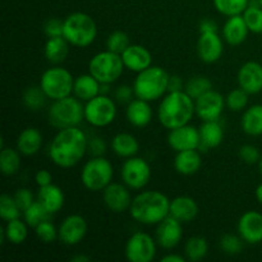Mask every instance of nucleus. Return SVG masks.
<instances>
[{
  "instance_id": "f257e3e1",
  "label": "nucleus",
  "mask_w": 262,
  "mask_h": 262,
  "mask_svg": "<svg viewBox=\"0 0 262 262\" xmlns=\"http://www.w3.org/2000/svg\"><path fill=\"white\" fill-rule=\"evenodd\" d=\"M86 133L79 127L59 129L49 146L50 160L61 169H69L81 163L87 154Z\"/></svg>"
},
{
  "instance_id": "f03ea898",
  "label": "nucleus",
  "mask_w": 262,
  "mask_h": 262,
  "mask_svg": "<svg viewBox=\"0 0 262 262\" xmlns=\"http://www.w3.org/2000/svg\"><path fill=\"white\" fill-rule=\"evenodd\" d=\"M194 114V100L186 91L168 92L158 109L159 122L169 130L189 124Z\"/></svg>"
},
{
  "instance_id": "7ed1b4c3",
  "label": "nucleus",
  "mask_w": 262,
  "mask_h": 262,
  "mask_svg": "<svg viewBox=\"0 0 262 262\" xmlns=\"http://www.w3.org/2000/svg\"><path fill=\"white\" fill-rule=\"evenodd\" d=\"M170 200L160 191H142L133 197L129 214L143 225H158L169 216Z\"/></svg>"
},
{
  "instance_id": "20e7f679",
  "label": "nucleus",
  "mask_w": 262,
  "mask_h": 262,
  "mask_svg": "<svg viewBox=\"0 0 262 262\" xmlns=\"http://www.w3.org/2000/svg\"><path fill=\"white\" fill-rule=\"evenodd\" d=\"M170 74L159 66H151L137 73L133 90L135 96L145 101H156L168 94V81Z\"/></svg>"
},
{
  "instance_id": "39448f33",
  "label": "nucleus",
  "mask_w": 262,
  "mask_h": 262,
  "mask_svg": "<svg viewBox=\"0 0 262 262\" xmlns=\"http://www.w3.org/2000/svg\"><path fill=\"white\" fill-rule=\"evenodd\" d=\"M63 36L71 45L87 48L97 37V26L94 18L83 12H74L64 19Z\"/></svg>"
},
{
  "instance_id": "423d86ee",
  "label": "nucleus",
  "mask_w": 262,
  "mask_h": 262,
  "mask_svg": "<svg viewBox=\"0 0 262 262\" xmlns=\"http://www.w3.org/2000/svg\"><path fill=\"white\" fill-rule=\"evenodd\" d=\"M76 96L54 100L48 110L49 123L56 129L78 127L84 120V105Z\"/></svg>"
},
{
  "instance_id": "0eeeda50",
  "label": "nucleus",
  "mask_w": 262,
  "mask_h": 262,
  "mask_svg": "<svg viewBox=\"0 0 262 262\" xmlns=\"http://www.w3.org/2000/svg\"><path fill=\"white\" fill-rule=\"evenodd\" d=\"M124 69L122 55L107 49L95 54L89 61V73H91L100 83H114L122 77Z\"/></svg>"
},
{
  "instance_id": "6e6552de",
  "label": "nucleus",
  "mask_w": 262,
  "mask_h": 262,
  "mask_svg": "<svg viewBox=\"0 0 262 262\" xmlns=\"http://www.w3.org/2000/svg\"><path fill=\"white\" fill-rule=\"evenodd\" d=\"M114 168L104 156H95L86 161L81 170V182L91 192L104 191L113 182Z\"/></svg>"
},
{
  "instance_id": "1a4fd4ad",
  "label": "nucleus",
  "mask_w": 262,
  "mask_h": 262,
  "mask_svg": "<svg viewBox=\"0 0 262 262\" xmlns=\"http://www.w3.org/2000/svg\"><path fill=\"white\" fill-rule=\"evenodd\" d=\"M40 86L48 99L59 100L73 95L74 77L71 72L63 67H51L46 69L40 78Z\"/></svg>"
},
{
  "instance_id": "9d476101",
  "label": "nucleus",
  "mask_w": 262,
  "mask_h": 262,
  "mask_svg": "<svg viewBox=\"0 0 262 262\" xmlns=\"http://www.w3.org/2000/svg\"><path fill=\"white\" fill-rule=\"evenodd\" d=\"M117 101L109 95H97L84 104V120L96 128L107 127L117 118Z\"/></svg>"
},
{
  "instance_id": "9b49d317",
  "label": "nucleus",
  "mask_w": 262,
  "mask_h": 262,
  "mask_svg": "<svg viewBox=\"0 0 262 262\" xmlns=\"http://www.w3.org/2000/svg\"><path fill=\"white\" fill-rule=\"evenodd\" d=\"M151 166L145 159L132 156L125 159L120 169V177L122 181L128 188L133 191L143 189L148 184L151 179Z\"/></svg>"
},
{
  "instance_id": "f8f14e48",
  "label": "nucleus",
  "mask_w": 262,
  "mask_h": 262,
  "mask_svg": "<svg viewBox=\"0 0 262 262\" xmlns=\"http://www.w3.org/2000/svg\"><path fill=\"white\" fill-rule=\"evenodd\" d=\"M158 242L150 234L136 232L125 243L124 255L129 262H151L155 258Z\"/></svg>"
},
{
  "instance_id": "ddd939ff",
  "label": "nucleus",
  "mask_w": 262,
  "mask_h": 262,
  "mask_svg": "<svg viewBox=\"0 0 262 262\" xmlns=\"http://www.w3.org/2000/svg\"><path fill=\"white\" fill-rule=\"evenodd\" d=\"M225 99L220 92L214 89L207 91L199 99L194 100V109L196 115L202 122H211L219 120L225 107Z\"/></svg>"
},
{
  "instance_id": "4468645a",
  "label": "nucleus",
  "mask_w": 262,
  "mask_h": 262,
  "mask_svg": "<svg viewBox=\"0 0 262 262\" xmlns=\"http://www.w3.org/2000/svg\"><path fill=\"white\" fill-rule=\"evenodd\" d=\"M87 230L89 225L82 215H68L64 217L58 228L59 241L66 246H77L84 239Z\"/></svg>"
},
{
  "instance_id": "2eb2a0df",
  "label": "nucleus",
  "mask_w": 262,
  "mask_h": 262,
  "mask_svg": "<svg viewBox=\"0 0 262 262\" xmlns=\"http://www.w3.org/2000/svg\"><path fill=\"white\" fill-rule=\"evenodd\" d=\"M102 201H104L106 209L114 214L129 211V207L133 201L130 188H128L124 183L112 182L102 191Z\"/></svg>"
},
{
  "instance_id": "dca6fc26",
  "label": "nucleus",
  "mask_w": 262,
  "mask_h": 262,
  "mask_svg": "<svg viewBox=\"0 0 262 262\" xmlns=\"http://www.w3.org/2000/svg\"><path fill=\"white\" fill-rule=\"evenodd\" d=\"M183 238V223L173 216H166L163 222L158 224L155 233V239L158 246L164 250H173Z\"/></svg>"
},
{
  "instance_id": "f3484780",
  "label": "nucleus",
  "mask_w": 262,
  "mask_h": 262,
  "mask_svg": "<svg viewBox=\"0 0 262 262\" xmlns=\"http://www.w3.org/2000/svg\"><path fill=\"white\" fill-rule=\"evenodd\" d=\"M168 145L176 152L184 150H199L200 129L193 125H182L169 130Z\"/></svg>"
},
{
  "instance_id": "a211bd4d",
  "label": "nucleus",
  "mask_w": 262,
  "mask_h": 262,
  "mask_svg": "<svg viewBox=\"0 0 262 262\" xmlns=\"http://www.w3.org/2000/svg\"><path fill=\"white\" fill-rule=\"evenodd\" d=\"M238 234L247 245L262 242V214L258 211H246L238 220Z\"/></svg>"
},
{
  "instance_id": "6ab92c4d",
  "label": "nucleus",
  "mask_w": 262,
  "mask_h": 262,
  "mask_svg": "<svg viewBox=\"0 0 262 262\" xmlns=\"http://www.w3.org/2000/svg\"><path fill=\"white\" fill-rule=\"evenodd\" d=\"M224 43L223 37L217 35V32L200 33L197 40V55L200 60L206 64L216 63L223 55Z\"/></svg>"
},
{
  "instance_id": "aec40b11",
  "label": "nucleus",
  "mask_w": 262,
  "mask_h": 262,
  "mask_svg": "<svg viewBox=\"0 0 262 262\" xmlns=\"http://www.w3.org/2000/svg\"><path fill=\"white\" fill-rule=\"evenodd\" d=\"M238 84L247 94L256 95L262 91V64L247 61L238 71Z\"/></svg>"
},
{
  "instance_id": "412c9836",
  "label": "nucleus",
  "mask_w": 262,
  "mask_h": 262,
  "mask_svg": "<svg viewBox=\"0 0 262 262\" xmlns=\"http://www.w3.org/2000/svg\"><path fill=\"white\" fill-rule=\"evenodd\" d=\"M120 55L125 68L135 73H140L152 66V55L150 50L138 43H130Z\"/></svg>"
},
{
  "instance_id": "4be33fe9",
  "label": "nucleus",
  "mask_w": 262,
  "mask_h": 262,
  "mask_svg": "<svg viewBox=\"0 0 262 262\" xmlns=\"http://www.w3.org/2000/svg\"><path fill=\"white\" fill-rule=\"evenodd\" d=\"M248 32L250 30H248L242 14L228 17L222 30L223 40H225V42L232 46H238L245 42L247 40Z\"/></svg>"
},
{
  "instance_id": "5701e85b",
  "label": "nucleus",
  "mask_w": 262,
  "mask_h": 262,
  "mask_svg": "<svg viewBox=\"0 0 262 262\" xmlns=\"http://www.w3.org/2000/svg\"><path fill=\"white\" fill-rule=\"evenodd\" d=\"M125 117H127V120L133 125V127L145 128L147 127L151 123V120H152V107H151L150 102L148 101L135 97V99L127 105Z\"/></svg>"
},
{
  "instance_id": "b1692460",
  "label": "nucleus",
  "mask_w": 262,
  "mask_h": 262,
  "mask_svg": "<svg viewBox=\"0 0 262 262\" xmlns=\"http://www.w3.org/2000/svg\"><path fill=\"white\" fill-rule=\"evenodd\" d=\"M199 205H197L196 200L192 199L189 196H178L176 199L170 200V210H169V215L176 217L181 223L186 224V223L193 222L199 215Z\"/></svg>"
},
{
  "instance_id": "393cba45",
  "label": "nucleus",
  "mask_w": 262,
  "mask_h": 262,
  "mask_svg": "<svg viewBox=\"0 0 262 262\" xmlns=\"http://www.w3.org/2000/svg\"><path fill=\"white\" fill-rule=\"evenodd\" d=\"M200 129V147L201 151H209L219 147L224 140V129L219 120L204 122Z\"/></svg>"
},
{
  "instance_id": "a878e982",
  "label": "nucleus",
  "mask_w": 262,
  "mask_h": 262,
  "mask_svg": "<svg viewBox=\"0 0 262 262\" xmlns=\"http://www.w3.org/2000/svg\"><path fill=\"white\" fill-rule=\"evenodd\" d=\"M42 142L43 138L40 130L35 127H28L18 135L15 148L23 156H33L41 150Z\"/></svg>"
},
{
  "instance_id": "bb28decb",
  "label": "nucleus",
  "mask_w": 262,
  "mask_h": 262,
  "mask_svg": "<svg viewBox=\"0 0 262 262\" xmlns=\"http://www.w3.org/2000/svg\"><path fill=\"white\" fill-rule=\"evenodd\" d=\"M37 201L50 212L51 215L60 211L66 202V196L60 187L55 184H49L45 187H38Z\"/></svg>"
},
{
  "instance_id": "cd10ccee",
  "label": "nucleus",
  "mask_w": 262,
  "mask_h": 262,
  "mask_svg": "<svg viewBox=\"0 0 262 262\" xmlns=\"http://www.w3.org/2000/svg\"><path fill=\"white\" fill-rule=\"evenodd\" d=\"M202 159L199 150H184L177 152L174 158V169L181 176H193L200 170Z\"/></svg>"
},
{
  "instance_id": "c85d7f7f",
  "label": "nucleus",
  "mask_w": 262,
  "mask_h": 262,
  "mask_svg": "<svg viewBox=\"0 0 262 262\" xmlns=\"http://www.w3.org/2000/svg\"><path fill=\"white\" fill-rule=\"evenodd\" d=\"M100 87L101 83L91 73L81 74L74 78L73 95L81 101L87 102L100 95Z\"/></svg>"
},
{
  "instance_id": "c756f323",
  "label": "nucleus",
  "mask_w": 262,
  "mask_h": 262,
  "mask_svg": "<svg viewBox=\"0 0 262 262\" xmlns=\"http://www.w3.org/2000/svg\"><path fill=\"white\" fill-rule=\"evenodd\" d=\"M110 146H112L113 152L122 159L137 156L138 151H140V142L137 138L127 132L117 133L113 137Z\"/></svg>"
},
{
  "instance_id": "7c9ffc66",
  "label": "nucleus",
  "mask_w": 262,
  "mask_h": 262,
  "mask_svg": "<svg viewBox=\"0 0 262 262\" xmlns=\"http://www.w3.org/2000/svg\"><path fill=\"white\" fill-rule=\"evenodd\" d=\"M69 45L71 43L64 38V36L49 37L45 42V48H43L46 60L55 66L63 63L69 54Z\"/></svg>"
},
{
  "instance_id": "2f4dec72",
  "label": "nucleus",
  "mask_w": 262,
  "mask_h": 262,
  "mask_svg": "<svg viewBox=\"0 0 262 262\" xmlns=\"http://www.w3.org/2000/svg\"><path fill=\"white\" fill-rule=\"evenodd\" d=\"M242 130L248 136H262V105L256 104L245 110L241 119Z\"/></svg>"
},
{
  "instance_id": "473e14b6",
  "label": "nucleus",
  "mask_w": 262,
  "mask_h": 262,
  "mask_svg": "<svg viewBox=\"0 0 262 262\" xmlns=\"http://www.w3.org/2000/svg\"><path fill=\"white\" fill-rule=\"evenodd\" d=\"M27 237L28 224L25 220H20V217L7 222L5 227L2 228V243L8 241L10 245L19 246L25 243Z\"/></svg>"
},
{
  "instance_id": "72a5a7b5",
  "label": "nucleus",
  "mask_w": 262,
  "mask_h": 262,
  "mask_svg": "<svg viewBox=\"0 0 262 262\" xmlns=\"http://www.w3.org/2000/svg\"><path fill=\"white\" fill-rule=\"evenodd\" d=\"M20 155L22 154L17 148L2 147L0 152V170L4 176L12 177L19 171L20 169Z\"/></svg>"
},
{
  "instance_id": "f704fd0d",
  "label": "nucleus",
  "mask_w": 262,
  "mask_h": 262,
  "mask_svg": "<svg viewBox=\"0 0 262 262\" xmlns=\"http://www.w3.org/2000/svg\"><path fill=\"white\" fill-rule=\"evenodd\" d=\"M209 252V243L205 237L201 235H194L187 239L184 245V253L186 258L191 262H199L204 260Z\"/></svg>"
},
{
  "instance_id": "c9c22d12",
  "label": "nucleus",
  "mask_w": 262,
  "mask_h": 262,
  "mask_svg": "<svg viewBox=\"0 0 262 262\" xmlns=\"http://www.w3.org/2000/svg\"><path fill=\"white\" fill-rule=\"evenodd\" d=\"M23 104L31 112H37V110L42 109L46 104V100H48V96L43 92V90L41 89V86H32L27 87L23 92Z\"/></svg>"
},
{
  "instance_id": "e433bc0d",
  "label": "nucleus",
  "mask_w": 262,
  "mask_h": 262,
  "mask_svg": "<svg viewBox=\"0 0 262 262\" xmlns=\"http://www.w3.org/2000/svg\"><path fill=\"white\" fill-rule=\"evenodd\" d=\"M210 90H212V82L211 79L205 76L191 77L184 86L186 94H188L193 100L199 99L200 96L206 94Z\"/></svg>"
},
{
  "instance_id": "4c0bfd02",
  "label": "nucleus",
  "mask_w": 262,
  "mask_h": 262,
  "mask_svg": "<svg viewBox=\"0 0 262 262\" xmlns=\"http://www.w3.org/2000/svg\"><path fill=\"white\" fill-rule=\"evenodd\" d=\"M214 7L220 14L225 17H232V15L242 14L248 7L250 0H212Z\"/></svg>"
},
{
  "instance_id": "58836bf2",
  "label": "nucleus",
  "mask_w": 262,
  "mask_h": 262,
  "mask_svg": "<svg viewBox=\"0 0 262 262\" xmlns=\"http://www.w3.org/2000/svg\"><path fill=\"white\" fill-rule=\"evenodd\" d=\"M23 216H25V222L27 223L28 227L36 228L43 220L50 219L51 214L36 200L28 209L23 211Z\"/></svg>"
},
{
  "instance_id": "ea45409f",
  "label": "nucleus",
  "mask_w": 262,
  "mask_h": 262,
  "mask_svg": "<svg viewBox=\"0 0 262 262\" xmlns=\"http://www.w3.org/2000/svg\"><path fill=\"white\" fill-rule=\"evenodd\" d=\"M20 214H22V210L15 202L14 197L8 193L2 194L0 197V216L4 222H10V220L20 217Z\"/></svg>"
},
{
  "instance_id": "a19ab883",
  "label": "nucleus",
  "mask_w": 262,
  "mask_h": 262,
  "mask_svg": "<svg viewBox=\"0 0 262 262\" xmlns=\"http://www.w3.org/2000/svg\"><path fill=\"white\" fill-rule=\"evenodd\" d=\"M245 243L246 242L242 239L239 234L235 235L232 234V233H227V234H223L222 238H220L219 247L225 255L235 256L242 252Z\"/></svg>"
},
{
  "instance_id": "79ce46f5",
  "label": "nucleus",
  "mask_w": 262,
  "mask_h": 262,
  "mask_svg": "<svg viewBox=\"0 0 262 262\" xmlns=\"http://www.w3.org/2000/svg\"><path fill=\"white\" fill-rule=\"evenodd\" d=\"M248 96L250 94L245 91L243 89L238 87V89L232 90L229 94L225 97V104L230 112H242L247 107L248 105Z\"/></svg>"
},
{
  "instance_id": "37998d69",
  "label": "nucleus",
  "mask_w": 262,
  "mask_h": 262,
  "mask_svg": "<svg viewBox=\"0 0 262 262\" xmlns=\"http://www.w3.org/2000/svg\"><path fill=\"white\" fill-rule=\"evenodd\" d=\"M33 229H35V235L37 237V239L45 245H50V243H54L59 239L58 228L50 222V219L43 220Z\"/></svg>"
},
{
  "instance_id": "c03bdc74",
  "label": "nucleus",
  "mask_w": 262,
  "mask_h": 262,
  "mask_svg": "<svg viewBox=\"0 0 262 262\" xmlns=\"http://www.w3.org/2000/svg\"><path fill=\"white\" fill-rule=\"evenodd\" d=\"M248 30L252 33H262V8L248 5L242 13Z\"/></svg>"
},
{
  "instance_id": "a18cd8bd",
  "label": "nucleus",
  "mask_w": 262,
  "mask_h": 262,
  "mask_svg": "<svg viewBox=\"0 0 262 262\" xmlns=\"http://www.w3.org/2000/svg\"><path fill=\"white\" fill-rule=\"evenodd\" d=\"M129 45V36L123 31H114L106 38V49L113 53L122 54Z\"/></svg>"
},
{
  "instance_id": "49530a36",
  "label": "nucleus",
  "mask_w": 262,
  "mask_h": 262,
  "mask_svg": "<svg viewBox=\"0 0 262 262\" xmlns=\"http://www.w3.org/2000/svg\"><path fill=\"white\" fill-rule=\"evenodd\" d=\"M238 155H239L241 160H242L245 164H248V165H255V164H258V161H260L261 159L260 150L253 145L241 146L239 151H238Z\"/></svg>"
},
{
  "instance_id": "de8ad7c7",
  "label": "nucleus",
  "mask_w": 262,
  "mask_h": 262,
  "mask_svg": "<svg viewBox=\"0 0 262 262\" xmlns=\"http://www.w3.org/2000/svg\"><path fill=\"white\" fill-rule=\"evenodd\" d=\"M63 28H64V19H59V18H50L43 25V33L46 37H59L63 36Z\"/></svg>"
},
{
  "instance_id": "09e8293b",
  "label": "nucleus",
  "mask_w": 262,
  "mask_h": 262,
  "mask_svg": "<svg viewBox=\"0 0 262 262\" xmlns=\"http://www.w3.org/2000/svg\"><path fill=\"white\" fill-rule=\"evenodd\" d=\"M15 202L18 204L19 209L22 210V212L25 211L26 209L31 206V205L35 202V197H33V193L28 188H18L17 191L13 194Z\"/></svg>"
},
{
  "instance_id": "8fccbe9b",
  "label": "nucleus",
  "mask_w": 262,
  "mask_h": 262,
  "mask_svg": "<svg viewBox=\"0 0 262 262\" xmlns=\"http://www.w3.org/2000/svg\"><path fill=\"white\" fill-rule=\"evenodd\" d=\"M107 146L106 142L102 140L101 137H95L89 138V143H87V154L95 158V156H104V154L106 152Z\"/></svg>"
},
{
  "instance_id": "3c124183",
  "label": "nucleus",
  "mask_w": 262,
  "mask_h": 262,
  "mask_svg": "<svg viewBox=\"0 0 262 262\" xmlns=\"http://www.w3.org/2000/svg\"><path fill=\"white\" fill-rule=\"evenodd\" d=\"M135 96V90L133 86L128 84H120L114 90V100L119 104H129Z\"/></svg>"
},
{
  "instance_id": "603ef678",
  "label": "nucleus",
  "mask_w": 262,
  "mask_h": 262,
  "mask_svg": "<svg viewBox=\"0 0 262 262\" xmlns=\"http://www.w3.org/2000/svg\"><path fill=\"white\" fill-rule=\"evenodd\" d=\"M184 83L183 78L178 74H170L169 76V81H168V92H179V91H184Z\"/></svg>"
},
{
  "instance_id": "864d4df0",
  "label": "nucleus",
  "mask_w": 262,
  "mask_h": 262,
  "mask_svg": "<svg viewBox=\"0 0 262 262\" xmlns=\"http://www.w3.org/2000/svg\"><path fill=\"white\" fill-rule=\"evenodd\" d=\"M35 182L38 187H45L53 183V174L46 169H40L35 176Z\"/></svg>"
},
{
  "instance_id": "5fc2aeb1",
  "label": "nucleus",
  "mask_w": 262,
  "mask_h": 262,
  "mask_svg": "<svg viewBox=\"0 0 262 262\" xmlns=\"http://www.w3.org/2000/svg\"><path fill=\"white\" fill-rule=\"evenodd\" d=\"M207 32H217V23L215 20L205 18L200 23V33H207Z\"/></svg>"
},
{
  "instance_id": "6e6d98bb",
  "label": "nucleus",
  "mask_w": 262,
  "mask_h": 262,
  "mask_svg": "<svg viewBox=\"0 0 262 262\" xmlns=\"http://www.w3.org/2000/svg\"><path fill=\"white\" fill-rule=\"evenodd\" d=\"M184 261H186L184 256L177 255V253H168V255H165L163 258H161V262H184Z\"/></svg>"
},
{
  "instance_id": "4d7b16f0",
  "label": "nucleus",
  "mask_w": 262,
  "mask_h": 262,
  "mask_svg": "<svg viewBox=\"0 0 262 262\" xmlns=\"http://www.w3.org/2000/svg\"><path fill=\"white\" fill-rule=\"evenodd\" d=\"M71 261H73V262H87V261H90V257H89V256H86V255H77V256H74V257H72Z\"/></svg>"
},
{
  "instance_id": "13d9d810",
  "label": "nucleus",
  "mask_w": 262,
  "mask_h": 262,
  "mask_svg": "<svg viewBox=\"0 0 262 262\" xmlns=\"http://www.w3.org/2000/svg\"><path fill=\"white\" fill-rule=\"evenodd\" d=\"M255 196H256V200L258 201V204L262 205V183L258 184L257 188H256Z\"/></svg>"
},
{
  "instance_id": "bf43d9fd",
  "label": "nucleus",
  "mask_w": 262,
  "mask_h": 262,
  "mask_svg": "<svg viewBox=\"0 0 262 262\" xmlns=\"http://www.w3.org/2000/svg\"><path fill=\"white\" fill-rule=\"evenodd\" d=\"M258 169H260V173H261V176H262V156H261L260 161H258Z\"/></svg>"
},
{
  "instance_id": "052dcab7",
  "label": "nucleus",
  "mask_w": 262,
  "mask_h": 262,
  "mask_svg": "<svg viewBox=\"0 0 262 262\" xmlns=\"http://www.w3.org/2000/svg\"><path fill=\"white\" fill-rule=\"evenodd\" d=\"M258 2H260V7L262 8V0H258Z\"/></svg>"
}]
</instances>
